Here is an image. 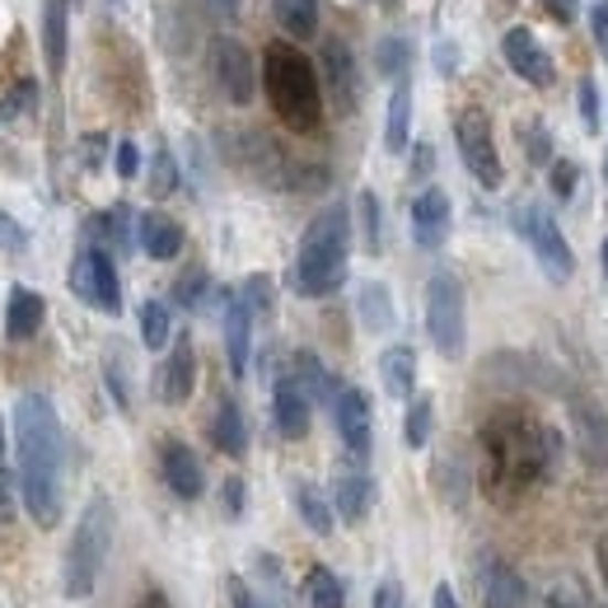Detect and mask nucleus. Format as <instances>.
<instances>
[{"instance_id":"f257e3e1","label":"nucleus","mask_w":608,"mask_h":608,"mask_svg":"<svg viewBox=\"0 0 608 608\" xmlns=\"http://www.w3.org/2000/svg\"><path fill=\"white\" fill-rule=\"evenodd\" d=\"M557 459V436H547V430L524 417V412H497V417H487L482 426V487L487 497L510 505L520 501L529 487H534L547 463Z\"/></svg>"},{"instance_id":"bf43d9fd","label":"nucleus","mask_w":608,"mask_h":608,"mask_svg":"<svg viewBox=\"0 0 608 608\" xmlns=\"http://www.w3.org/2000/svg\"><path fill=\"white\" fill-rule=\"evenodd\" d=\"M0 455H6V422H0Z\"/></svg>"},{"instance_id":"5701e85b","label":"nucleus","mask_w":608,"mask_h":608,"mask_svg":"<svg viewBox=\"0 0 608 608\" xmlns=\"http://www.w3.org/2000/svg\"><path fill=\"white\" fill-rule=\"evenodd\" d=\"M576 440H580V455L590 468L608 463V422L595 403H576Z\"/></svg>"},{"instance_id":"a878e982","label":"nucleus","mask_w":608,"mask_h":608,"mask_svg":"<svg viewBox=\"0 0 608 608\" xmlns=\"http://www.w3.org/2000/svg\"><path fill=\"white\" fill-rule=\"evenodd\" d=\"M66 0H43V56L52 75L66 71Z\"/></svg>"},{"instance_id":"6e6d98bb","label":"nucleus","mask_w":608,"mask_h":608,"mask_svg":"<svg viewBox=\"0 0 608 608\" xmlns=\"http://www.w3.org/2000/svg\"><path fill=\"white\" fill-rule=\"evenodd\" d=\"M436 608H459V599H455V590H449V585H436V599H430Z\"/></svg>"},{"instance_id":"393cba45","label":"nucleus","mask_w":608,"mask_h":608,"mask_svg":"<svg viewBox=\"0 0 608 608\" xmlns=\"http://www.w3.org/2000/svg\"><path fill=\"white\" fill-rule=\"evenodd\" d=\"M211 440H215V449H221V455H230V459H239L244 449H248V426H244V412H239V403H234V398H225L221 407H215Z\"/></svg>"},{"instance_id":"13d9d810","label":"nucleus","mask_w":608,"mask_h":608,"mask_svg":"<svg viewBox=\"0 0 608 608\" xmlns=\"http://www.w3.org/2000/svg\"><path fill=\"white\" fill-rule=\"evenodd\" d=\"M599 572H604V585H608V538L599 543Z\"/></svg>"},{"instance_id":"6e6552de","label":"nucleus","mask_w":608,"mask_h":608,"mask_svg":"<svg viewBox=\"0 0 608 608\" xmlns=\"http://www.w3.org/2000/svg\"><path fill=\"white\" fill-rule=\"evenodd\" d=\"M515 230L529 239V248H534V258H538V267L547 271L553 281H566L576 271V258H572V244L562 239V230H557V221L547 215L543 206H524L520 215H515Z\"/></svg>"},{"instance_id":"c03bdc74","label":"nucleus","mask_w":608,"mask_h":608,"mask_svg":"<svg viewBox=\"0 0 608 608\" xmlns=\"http://www.w3.org/2000/svg\"><path fill=\"white\" fill-rule=\"evenodd\" d=\"M547 608H585V599H580V590L572 580H562V585L547 590Z\"/></svg>"},{"instance_id":"7ed1b4c3","label":"nucleus","mask_w":608,"mask_h":608,"mask_svg":"<svg viewBox=\"0 0 608 608\" xmlns=\"http://www.w3.org/2000/svg\"><path fill=\"white\" fill-rule=\"evenodd\" d=\"M263 89L277 117L290 131H313L323 122V89L319 75H313L309 56L296 52L290 43H271L263 52Z\"/></svg>"},{"instance_id":"e433bc0d","label":"nucleus","mask_w":608,"mask_h":608,"mask_svg":"<svg viewBox=\"0 0 608 608\" xmlns=\"http://www.w3.org/2000/svg\"><path fill=\"white\" fill-rule=\"evenodd\" d=\"M94 230H99V234H108V244L127 248V244H131V211L113 206L108 215H99V221H94Z\"/></svg>"},{"instance_id":"412c9836","label":"nucleus","mask_w":608,"mask_h":608,"mask_svg":"<svg viewBox=\"0 0 608 608\" xmlns=\"http://www.w3.org/2000/svg\"><path fill=\"white\" fill-rule=\"evenodd\" d=\"M524 580L515 566H505V562H487L482 566V604L487 608H524Z\"/></svg>"},{"instance_id":"b1692460","label":"nucleus","mask_w":608,"mask_h":608,"mask_svg":"<svg viewBox=\"0 0 608 608\" xmlns=\"http://www.w3.org/2000/svg\"><path fill=\"white\" fill-rule=\"evenodd\" d=\"M380 380L388 398H412L417 388V351L412 346H388L380 356Z\"/></svg>"},{"instance_id":"680f3d73","label":"nucleus","mask_w":608,"mask_h":608,"mask_svg":"<svg viewBox=\"0 0 608 608\" xmlns=\"http://www.w3.org/2000/svg\"><path fill=\"white\" fill-rule=\"evenodd\" d=\"M604 173H608V154H604Z\"/></svg>"},{"instance_id":"72a5a7b5","label":"nucleus","mask_w":608,"mask_h":608,"mask_svg":"<svg viewBox=\"0 0 608 608\" xmlns=\"http://www.w3.org/2000/svg\"><path fill=\"white\" fill-rule=\"evenodd\" d=\"M430 422H436V407H430V398H412L407 422H403V440L412 449H422L430 440Z\"/></svg>"},{"instance_id":"5fc2aeb1","label":"nucleus","mask_w":608,"mask_h":608,"mask_svg":"<svg viewBox=\"0 0 608 608\" xmlns=\"http://www.w3.org/2000/svg\"><path fill=\"white\" fill-rule=\"evenodd\" d=\"M136 608H173V604H169L160 590H146L141 599H136Z\"/></svg>"},{"instance_id":"cd10ccee","label":"nucleus","mask_w":608,"mask_h":608,"mask_svg":"<svg viewBox=\"0 0 608 608\" xmlns=\"http://www.w3.org/2000/svg\"><path fill=\"white\" fill-rule=\"evenodd\" d=\"M407 136H412V89L407 81L394 89V99H388V117H384V150L388 154H403L407 150Z\"/></svg>"},{"instance_id":"f8f14e48","label":"nucleus","mask_w":608,"mask_h":608,"mask_svg":"<svg viewBox=\"0 0 608 608\" xmlns=\"http://www.w3.org/2000/svg\"><path fill=\"white\" fill-rule=\"evenodd\" d=\"M501 52H505V66L520 75V81H529V85H553V56L543 52V43L529 29H510L505 38H501Z\"/></svg>"},{"instance_id":"2f4dec72","label":"nucleus","mask_w":608,"mask_h":608,"mask_svg":"<svg viewBox=\"0 0 608 608\" xmlns=\"http://www.w3.org/2000/svg\"><path fill=\"white\" fill-rule=\"evenodd\" d=\"M296 505H300V520L313 529V534H332V505L313 482H296Z\"/></svg>"},{"instance_id":"9b49d317","label":"nucleus","mask_w":608,"mask_h":608,"mask_svg":"<svg viewBox=\"0 0 608 608\" xmlns=\"http://www.w3.org/2000/svg\"><path fill=\"white\" fill-rule=\"evenodd\" d=\"M332 422H338L342 445L356 459H365L370 455V398L361 394V388L338 384V394H332Z\"/></svg>"},{"instance_id":"c756f323","label":"nucleus","mask_w":608,"mask_h":608,"mask_svg":"<svg viewBox=\"0 0 608 608\" xmlns=\"http://www.w3.org/2000/svg\"><path fill=\"white\" fill-rule=\"evenodd\" d=\"M296 384L305 388V394H309L313 403L332 407V394H338V380H332L328 370L319 365V356H309V351H300V356H296Z\"/></svg>"},{"instance_id":"ddd939ff","label":"nucleus","mask_w":608,"mask_h":608,"mask_svg":"<svg viewBox=\"0 0 608 608\" xmlns=\"http://www.w3.org/2000/svg\"><path fill=\"white\" fill-rule=\"evenodd\" d=\"M160 473H164V487L179 501H198L206 492V473H202V459L192 455L183 440H164L160 445Z\"/></svg>"},{"instance_id":"c85d7f7f","label":"nucleus","mask_w":608,"mask_h":608,"mask_svg":"<svg viewBox=\"0 0 608 608\" xmlns=\"http://www.w3.org/2000/svg\"><path fill=\"white\" fill-rule=\"evenodd\" d=\"M356 309H361V328L365 332H388V328H394V296H388V286H380V281L361 286Z\"/></svg>"},{"instance_id":"f3484780","label":"nucleus","mask_w":608,"mask_h":608,"mask_svg":"<svg viewBox=\"0 0 608 608\" xmlns=\"http://www.w3.org/2000/svg\"><path fill=\"white\" fill-rule=\"evenodd\" d=\"M271 417L286 440H305L309 436V394L296 384V375L277 380V394H271Z\"/></svg>"},{"instance_id":"bb28decb","label":"nucleus","mask_w":608,"mask_h":608,"mask_svg":"<svg viewBox=\"0 0 608 608\" xmlns=\"http://www.w3.org/2000/svg\"><path fill=\"white\" fill-rule=\"evenodd\" d=\"M271 14L296 43L319 33V0H271Z\"/></svg>"},{"instance_id":"423d86ee","label":"nucleus","mask_w":608,"mask_h":608,"mask_svg":"<svg viewBox=\"0 0 608 608\" xmlns=\"http://www.w3.org/2000/svg\"><path fill=\"white\" fill-rule=\"evenodd\" d=\"M426 332L436 342L440 356L459 361L468 346V305H463V286L455 271H436L426 286Z\"/></svg>"},{"instance_id":"a211bd4d","label":"nucleus","mask_w":608,"mask_h":608,"mask_svg":"<svg viewBox=\"0 0 608 608\" xmlns=\"http://www.w3.org/2000/svg\"><path fill=\"white\" fill-rule=\"evenodd\" d=\"M136 239H141V248L150 253L154 263H169V258H179V253H183L179 221H169V215H160V211H146L141 221H136Z\"/></svg>"},{"instance_id":"de8ad7c7","label":"nucleus","mask_w":608,"mask_h":608,"mask_svg":"<svg viewBox=\"0 0 608 608\" xmlns=\"http://www.w3.org/2000/svg\"><path fill=\"white\" fill-rule=\"evenodd\" d=\"M375 608H407L403 585H398V580H384L380 590H375Z\"/></svg>"},{"instance_id":"20e7f679","label":"nucleus","mask_w":608,"mask_h":608,"mask_svg":"<svg viewBox=\"0 0 608 608\" xmlns=\"http://www.w3.org/2000/svg\"><path fill=\"white\" fill-rule=\"evenodd\" d=\"M346 253H351V215L346 206H328L309 221L300 253H296V290L309 300L332 296L346 281Z\"/></svg>"},{"instance_id":"79ce46f5","label":"nucleus","mask_w":608,"mask_h":608,"mask_svg":"<svg viewBox=\"0 0 608 608\" xmlns=\"http://www.w3.org/2000/svg\"><path fill=\"white\" fill-rule=\"evenodd\" d=\"M580 117H585V127H599V85L595 81H580Z\"/></svg>"},{"instance_id":"603ef678","label":"nucleus","mask_w":608,"mask_h":608,"mask_svg":"<svg viewBox=\"0 0 608 608\" xmlns=\"http://www.w3.org/2000/svg\"><path fill=\"white\" fill-rule=\"evenodd\" d=\"M230 599H234V608H258V604H253V590H248V585H244L239 576L230 580Z\"/></svg>"},{"instance_id":"ea45409f","label":"nucleus","mask_w":608,"mask_h":608,"mask_svg":"<svg viewBox=\"0 0 608 608\" xmlns=\"http://www.w3.org/2000/svg\"><path fill=\"white\" fill-rule=\"evenodd\" d=\"M150 188L160 192V198H164V192L179 188V169H173V154H169V150L154 154V179H150Z\"/></svg>"},{"instance_id":"864d4df0","label":"nucleus","mask_w":608,"mask_h":608,"mask_svg":"<svg viewBox=\"0 0 608 608\" xmlns=\"http://www.w3.org/2000/svg\"><path fill=\"white\" fill-rule=\"evenodd\" d=\"M430 160H436L430 146H417V150H412V173H417V179H422V173H430Z\"/></svg>"},{"instance_id":"9d476101","label":"nucleus","mask_w":608,"mask_h":608,"mask_svg":"<svg viewBox=\"0 0 608 608\" xmlns=\"http://www.w3.org/2000/svg\"><path fill=\"white\" fill-rule=\"evenodd\" d=\"M211 75L225 99L239 108L253 104V94H258V66H253V52L239 38H215L211 43Z\"/></svg>"},{"instance_id":"7c9ffc66","label":"nucleus","mask_w":608,"mask_h":608,"mask_svg":"<svg viewBox=\"0 0 608 608\" xmlns=\"http://www.w3.org/2000/svg\"><path fill=\"white\" fill-rule=\"evenodd\" d=\"M305 608H346V590L342 580L328 572V566H313L305 576Z\"/></svg>"},{"instance_id":"3c124183","label":"nucleus","mask_w":608,"mask_h":608,"mask_svg":"<svg viewBox=\"0 0 608 608\" xmlns=\"http://www.w3.org/2000/svg\"><path fill=\"white\" fill-rule=\"evenodd\" d=\"M225 510H230V515H239V510H244V482L239 478L225 482Z\"/></svg>"},{"instance_id":"4c0bfd02","label":"nucleus","mask_w":608,"mask_h":608,"mask_svg":"<svg viewBox=\"0 0 608 608\" xmlns=\"http://www.w3.org/2000/svg\"><path fill=\"white\" fill-rule=\"evenodd\" d=\"M202 296H206V271H202V267H192L188 277H183L179 286H173V300H179L183 309H198Z\"/></svg>"},{"instance_id":"4468645a","label":"nucleus","mask_w":608,"mask_h":608,"mask_svg":"<svg viewBox=\"0 0 608 608\" xmlns=\"http://www.w3.org/2000/svg\"><path fill=\"white\" fill-rule=\"evenodd\" d=\"M323 81H328L332 104H338L342 113L356 108V99H361L356 56H351V52H346V43H338V38H328V43H323Z\"/></svg>"},{"instance_id":"4d7b16f0","label":"nucleus","mask_w":608,"mask_h":608,"mask_svg":"<svg viewBox=\"0 0 608 608\" xmlns=\"http://www.w3.org/2000/svg\"><path fill=\"white\" fill-rule=\"evenodd\" d=\"M206 6H211L215 14H239V6H244V0H206Z\"/></svg>"},{"instance_id":"2eb2a0df","label":"nucleus","mask_w":608,"mask_h":608,"mask_svg":"<svg viewBox=\"0 0 608 608\" xmlns=\"http://www.w3.org/2000/svg\"><path fill=\"white\" fill-rule=\"evenodd\" d=\"M192 388H198V356H192V342L179 338V346L169 351V361L160 365V380H154V394H160V403L179 407L192 398Z\"/></svg>"},{"instance_id":"dca6fc26","label":"nucleus","mask_w":608,"mask_h":608,"mask_svg":"<svg viewBox=\"0 0 608 608\" xmlns=\"http://www.w3.org/2000/svg\"><path fill=\"white\" fill-rule=\"evenodd\" d=\"M412 239L422 248H440L449 239V198L440 188H426L417 202H412Z\"/></svg>"},{"instance_id":"f704fd0d","label":"nucleus","mask_w":608,"mask_h":608,"mask_svg":"<svg viewBox=\"0 0 608 608\" xmlns=\"http://www.w3.org/2000/svg\"><path fill=\"white\" fill-rule=\"evenodd\" d=\"M356 215H361L365 253H380L384 239H380V198H375V192H361V198H356Z\"/></svg>"},{"instance_id":"09e8293b","label":"nucleus","mask_w":608,"mask_h":608,"mask_svg":"<svg viewBox=\"0 0 608 608\" xmlns=\"http://www.w3.org/2000/svg\"><path fill=\"white\" fill-rule=\"evenodd\" d=\"M543 6L557 24H576V14H580V0H543Z\"/></svg>"},{"instance_id":"a19ab883","label":"nucleus","mask_w":608,"mask_h":608,"mask_svg":"<svg viewBox=\"0 0 608 608\" xmlns=\"http://www.w3.org/2000/svg\"><path fill=\"white\" fill-rule=\"evenodd\" d=\"M0 248H14V253H24L29 248V230L14 221V215L0 211Z\"/></svg>"},{"instance_id":"473e14b6","label":"nucleus","mask_w":608,"mask_h":608,"mask_svg":"<svg viewBox=\"0 0 608 608\" xmlns=\"http://www.w3.org/2000/svg\"><path fill=\"white\" fill-rule=\"evenodd\" d=\"M169 332H173L169 309H164L160 300H146V305H141V338H146V346H150V351H164Z\"/></svg>"},{"instance_id":"1a4fd4ad","label":"nucleus","mask_w":608,"mask_h":608,"mask_svg":"<svg viewBox=\"0 0 608 608\" xmlns=\"http://www.w3.org/2000/svg\"><path fill=\"white\" fill-rule=\"evenodd\" d=\"M71 290L81 296L89 309L104 313H122V281H117V267L104 248H85L71 267Z\"/></svg>"},{"instance_id":"58836bf2","label":"nucleus","mask_w":608,"mask_h":608,"mask_svg":"<svg viewBox=\"0 0 608 608\" xmlns=\"http://www.w3.org/2000/svg\"><path fill=\"white\" fill-rule=\"evenodd\" d=\"M407 43H403V38H384V43H380V71L384 75H403L407 71Z\"/></svg>"},{"instance_id":"a18cd8bd","label":"nucleus","mask_w":608,"mask_h":608,"mask_svg":"<svg viewBox=\"0 0 608 608\" xmlns=\"http://www.w3.org/2000/svg\"><path fill=\"white\" fill-rule=\"evenodd\" d=\"M553 192L557 198H572L576 192V164H566V160L553 164Z\"/></svg>"},{"instance_id":"39448f33","label":"nucleus","mask_w":608,"mask_h":608,"mask_svg":"<svg viewBox=\"0 0 608 608\" xmlns=\"http://www.w3.org/2000/svg\"><path fill=\"white\" fill-rule=\"evenodd\" d=\"M108 547H113V505L108 497H94L85 505L81 524L71 534V547H66V572H62V585L71 599H89L94 585H99V572L108 562Z\"/></svg>"},{"instance_id":"aec40b11","label":"nucleus","mask_w":608,"mask_h":608,"mask_svg":"<svg viewBox=\"0 0 608 608\" xmlns=\"http://www.w3.org/2000/svg\"><path fill=\"white\" fill-rule=\"evenodd\" d=\"M225 351H230V370L234 375H248V351H253V313L239 296L225 300Z\"/></svg>"},{"instance_id":"8fccbe9b","label":"nucleus","mask_w":608,"mask_h":608,"mask_svg":"<svg viewBox=\"0 0 608 608\" xmlns=\"http://www.w3.org/2000/svg\"><path fill=\"white\" fill-rule=\"evenodd\" d=\"M10 515H14V473L0 468V524H6Z\"/></svg>"},{"instance_id":"0eeeda50","label":"nucleus","mask_w":608,"mask_h":608,"mask_svg":"<svg viewBox=\"0 0 608 608\" xmlns=\"http://www.w3.org/2000/svg\"><path fill=\"white\" fill-rule=\"evenodd\" d=\"M455 141H459V154H463L468 173H473L482 188H501L505 169H501V154H497V141H492V122H487L482 108H463L459 113Z\"/></svg>"},{"instance_id":"49530a36","label":"nucleus","mask_w":608,"mask_h":608,"mask_svg":"<svg viewBox=\"0 0 608 608\" xmlns=\"http://www.w3.org/2000/svg\"><path fill=\"white\" fill-rule=\"evenodd\" d=\"M590 33H595V43H599V52L608 56V0H599V6L590 10Z\"/></svg>"},{"instance_id":"052dcab7","label":"nucleus","mask_w":608,"mask_h":608,"mask_svg":"<svg viewBox=\"0 0 608 608\" xmlns=\"http://www.w3.org/2000/svg\"><path fill=\"white\" fill-rule=\"evenodd\" d=\"M604 271H608V239H604Z\"/></svg>"},{"instance_id":"37998d69","label":"nucleus","mask_w":608,"mask_h":608,"mask_svg":"<svg viewBox=\"0 0 608 608\" xmlns=\"http://www.w3.org/2000/svg\"><path fill=\"white\" fill-rule=\"evenodd\" d=\"M113 164H117V179H136V173H141V150H136L131 141H122Z\"/></svg>"},{"instance_id":"c9c22d12","label":"nucleus","mask_w":608,"mask_h":608,"mask_svg":"<svg viewBox=\"0 0 608 608\" xmlns=\"http://www.w3.org/2000/svg\"><path fill=\"white\" fill-rule=\"evenodd\" d=\"M239 300L248 305L253 319H271V281L267 277H248L244 290H239Z\"/></svg>"},{"instance_id":"f03ea898","label":"nucleus","mask_w":608,"mask_h":608,"mask_svg":"<svg viewBox=\"0 0 608 608\" xmlns=\"http://www.w3.org/2000/svg\"><path fill=\"white\" fill-rule=\"evenodd\" d=\"M14 449H19V497L29 515L52 529L62 520V422L43 394L14 403Z\"/></svg>"},{"instance_id":"6ab92c4d","label":"nucleus","mask_w":608,"mask_h":608,"mask_svg":"<svg viewBox=\"0 0 608 608\" xmlns=\"http://www.w3.org/2000/svg\"><path fill=\"white\" fill-rule=\"evenodd\" d=\"M43 319H47L43 296H38V290H29V286H14V290H10V305H6V332H10V342L38 338Z\"/></svg>"},{"instance_id":"4be33fe9","label":"nucleus","mask_w":608,"mask_h":608,"mask_svg":"<svg viewBox=\"0 0 608 608\" xmlns=\"http://www.w3.org/2000/svg\"><path fill=\"white\" fill-rule=\"evenodd\" d=\"M370 478L361 473V468H342L338 482H332V505H338V515L346 524H361L365 520V510H370Z\"/></svg>"}]
</instances>
